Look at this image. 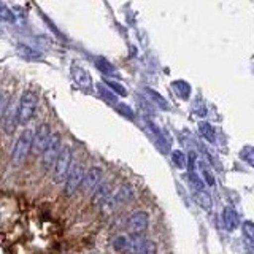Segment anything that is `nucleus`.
Instances as JSON below:
<instances>
[{
	"label": "nucleus",
	"mask_w": 254,
	"mask_h": 254,
	"mask_svg": "<svg viewBox=\"0 0 254 254\" xmlns=\"http://www.w3.org/2000/svg\"><path fill=\"white\" fill-rule=\"evenodd\" d=\"M189 181H190V185H192L195 189H198L200 192H203V181H202V178L198 177L195 172H189Z\"/></svg>",
	"instance_id": "25"
},
{
	"label": "nucleus",
	"mask_w": 254,
	"mask_h": 254,
	"mask_svg": "<svg viewBox=\"0 0 254 254\" xmlns=\"http://www.w3.org/2000/svg\"><path fill=\"white\" fill-rule=\"evenodd\" d=\"M242 157L245 159L246 162H248L250 165H253V148L251 146H246L242 149Z\"/></svg>",
	"instance_id": "29"
},
{
	"label": "nucleus",
	"mask_w": 254,
	"mask_h": 254,
	"mask_svg": "<svg viewBox=\"0 0 254 254\" xmlns=\"http://www.w3.org/2000/svg\"><path fill=\"white\" fill-rule=\"evenodd\" d=\"M62 149V140H61V135L59 133H51L50 141L48 145L45 146L43 153H42V165L45 170H50L51 167L54 165L56 159H58L59 153Z\"/></svg>",
	"instance_id": "5"
},
{
	"label": "nucleus",
	"mask_w": 254,
	"mask_h": 254,
	"mask_svg": "<svg viewBox=\"0 0 254 254\" xmlns=\"http://www.w3.org/2000/svg\"><path fill=\"white\" fill-rule=\"evenodd\" d=\"M132 254H156L157 246L153 240L145 238L143 235H130V248Z\"/></svg>",
	"instance_id": "7"
},
{
	"label": "nucleus",
	"mask_w": 254,
	"mask_h": 254,
	"mask_svg": "<svg viewBox=\"0 0 254 254\" xmlns=\"http://www.w3.org/2000/svg\"><path fill=\"white\" fill-rule=\"evenodd\" d=\"M111 195H113V189H111L108 183L99 185L92 194V205L94 206H105L107 203L111 202Z\"/></svg>",
	"instance_id": "11"
},
{
	"label": "nucleus",
	"mask_w": 254,
	"mask_h": 254,
	"mask_svg": "<svg viewBox=\"0 0 254 254\" xmlns=\"http://www.w3.org/2000/svg\"><path fill=\"white\" fill-rule=\"evenodd\" d=\"M115 108L118 110V113H121L124 118H129V119H133V118H135L132 108H130V107H127L126 103H116Z\"/></svg>",
	"instance_id": "26"
},
{
	"label": "nucleus",
	"mask_w": 254,
	"mask_h": 254,
	"mask_svg": "<svg viewBox=\"0 0 254 254\" xmlns=\"http://www.w3.org/2000/svg\"><path fill=\"white\" fill-rule=\"evenodd\" d=\"M95 67H97L103 75H116V68L115 65L111 64L108 59L105 58H99V59H95Z\"/></svg>",
	"instance_id": "16"
},
{
	"label": "nucleus",
	"mask_w": 254,
	"mask_h": 254,
	"mask_svg": "<svg viewBox=\"0 0 254 254\" xmlns=\"http://www.w3.org/2000/svg\"><path fill=\"white\" fill-rule=\"evenodd\" d=\"M202 181H203V185L206 183V185L208 186H214L216 185V181H214V177H213V173L208 170V169H205V167L202 165Z\"/></svg>",
	"instance_id": "27"
},
{
	"label": "nucleus",
	"mask_w": 254,
	"mask_h": 254,
	"mask_svg": "<svg viewBox=\"0 0 254 254\" xmlns=\"http://www.w3.org/2000/svg\"><path fill=\"white\" fill-rule=\"evenodd\" d=\"M242 230H243V235H245V238H246V242H248L250 245L253 243V240H254V229H253V222H250V221H246L245 224L242 226Z\"/></svg>",
	"instance_id": "24"
},
{
	"label": "nucleus",
	"mask_w": 254,
	"mask_h": 254,
	"mask_svg": "<svg viewBox=\"0 0 254 254\" xmlns=\"http://www.w3.org/2000/svg\"><path fill=\"white\" fill-rule=\"evenodd\" d=\"M37 107H38V95L30 89L24 91L18 105H16V110H18V124L22 126L29 124L35 116Z\"/></svg>",
	"instance_id": "1"
},
{
	"label": "nucleus",
	"mask_w": 254,
	"mask_h": 254,
	"mask_svg": "<svg viewBox=\"0 0 254 254\" xmlns=\"http://www.w3.org/2000/svg\"><path fill=\"white\" fill-rule=\"evenodd\" d=\"M71 75H73V79L76 81V84L83 86V87H91L92 81H91V75L81 67H71Z\"/></svg>",
	"instance_id": "13"
},
{
	"label": "nucleus",
	"mask_w": 254,
	"mask_h": 254,
	"mask_svg": "<svg viewBox=\"0 0 254 254\" xmlns=\"http://www.w3.org/2000/svg\"><path fill=\"white\" fill-rule=\"evenodd\" d=\"M71 164H73V153H71V148L62 146L61 153H59L58 159H56V162L53 165V181L56 183V185L64 183Z\"/></svg>",
	"instance_id": "2"
},
{
	"label": "nucleus",
	"mask_w": 254,
	"mask_h": 254,
	"mask_svg": "<svg viewBox=\"0 0 254 254\" xmlns=\"http://www.w3.org/2000/svg\"><path fill=\"white\" fill-rule=\"evenodd\" d=\"M103 177V170L100 167H91L89 170L84 173V178L81 183V188L84 192H89V190H94L100 185V180Z\"/></svg>",
	"instance_id": "10"
},
{
	"label": "nucleus",
	"mask_w": 254,
	"mask_h": 254,
	"mask_svg": "<svg viewBox=\"0 0 254 254\" xmlns=\"http://www.w3.org/2000/svg\"><path fill=\"white\" fill-rule=\"evenodd\" d=\"M8 103H10V95L6 92H0V118H2L5 108L8 107Z\"/></svg>",
	"instance_id": "28"
},
{
	"label": "nucleus",
	"mask_w": 254,
	"mask_h": 254,
	"mask_svg": "<svg viewBox=\"0 0 254 254\" xmlns=\"http://www.w3.org/2000/svg\"><path fill=\"white\" fill-rule=\"evenodd\" d=\"M97 87H99V94L102 95L103 99H105L107 102L115 103V105H116V103H118V99H116V95H115L113 92H111L110 89H107V87H103L102 84H99Z\"/></svg>",
	"instance_id": "23"
},
{
	"label": "nucleus",
	"mask_w": 254,
	"mask_h": 254,
	"mask_svg": "<svg viewBox=\"0 0 254 254\" xmlns=\"http://www.w3.org/2000/svg\"><path fill=\"white\" fill-rule=\"evenodd\" d=\"M84 178V169L81 164H71L70 170L64 180V194L67 197L76 194V190L81 188V183Z\"/></svg>",
	"instance_id": "4"
},
{
	"label": "nucleus",
	"mask_w": 254,
	"mask_h": 254,
	"mask_svg": "<svg viewBox=\"0 0 254 254\" xmlns=\"http://www.w3.org/2000/svg\"><path fill=\"white\" fill-rule=\"evenodd\" d=\"M0 21H3V22H13L14 21V16H13L11 10L3 2H0Z\"/></svg>",
	"instance_id": "22"
},
{
	"label": "nucleus",
	"mask_w": 254,
	"mask_h": 254,
	"mask_svg": "<svg viewBox=\"0 0 254 254\" xmlns=\"http://www.w3.org/2000/svg\"><path fill=\"white\" fill-rule=\"evenodd\" d=\"M130 235H143L149 227V214L146 211H135L127 219Z\"/></svg>",
	"instance_id": "6"
},
{
	"label": "nucleus",
	"mask_w": 254,
	"mask_h": 254,
	"mask_svg": "<svg viewBox=\"0 0 254 254\" xmlns=\"http://www.w3.org/2000/svg\"><path fill=\"white\" fill-rule=\"evenodd\" d=\"M198 130H200V133L208 141H214V138H216V130H214V127L211 124H208V123H200V126H198Z\"/></svg>",
	"instance_id": "19"
},
{
	"label": "nucleus",
	"mask_w": 254,
	"mask_h": 254,
	"mask_svg": "<svg viewBox=\"0 0 254 254\" xmlns=\"http://www.w3.org/2000/svg\"><path fill=\"white\" fill-rule=\"evenodd\" d=\"M145 92H146L148 97L154 102V105H157L159 108H162V110H167V108H169V103H167V100H165L159 92L153 91L151 87H145Z\"/></svg>",
	"instance_id": "17"
},
{
	"label": "nucleus",
	"mask_w": 254,
	"mask_h": 254,
	"mask_svg": "<svg viewBox=\"0 0 254 254\" xmlns=\"http://www.w3.org/2000/svg\"><path fill=\"white\" fill-rule=\"evenodd\" d=\"M133 198H135L133 189L130 186H121L116 190V194L111 195V202H113V205H123L132 202Z\"/></svg>",
	"instance_id": "12"
},
{
	"label": "nucleus",
	"mask_w": 254,
	"mask_h": 254,
	"mask_svg": "<svg viewBox=\"0 0 254 254\" xmlns=\"http://www.w3.org/2000/svg\"><path fill=\"white\" fill-rule=\"evenodd\" d=\"M111 248H113L116 253H124V251H129L130 248V235H116L111 242Z\"/></svg>",
	"instance_id": "14"
},
{
	"label": "nucleus",
	"mask_w": 254,
	"mask_h": 254,
	"mask_svg": "<svg viewBox=\"0 0 254 254\" xmlns=\"http://www.w3.org/2000/svg\"><path fill=\"white\" fill-rule=\"evenodd\" d=\"M224 224L229 230H234L238 226V214L232 208L224 210Z\"/></svg>",
	"instance_id": "18"
},
{
	"label": "nucleus",
	"mask_w": 254,
	"mask_h": 254,
	"mask_svg": "<svg viewBox=\"0 0 254 254\" xmlns=\"http://www.w3.org/2000/svg\"><path fill=\"white\" fill-rule=\"evenodd\" d=\"M18 53L21 58L27 59V61H42V54H40L37 50H34V48H30L27 45H18Z\"/></svg>",
	"instance_id": "15"
},
{
	"label": "nucleus",
	"mask_w": 254,
	"mask_h": 254,
	"mask_svg": "<svg viewBox=\"0 0 254 254\" xmlns=\"http://www.w3.org/2000/svg\"><path fill=\"white\" fill-rule=\"evenodd\" d=\"M2 127H3V132L11 135L16 127H18V110H16V105H13L11 100L8 103V107L5 108L3 115H2Z\"/></svg>",
	"instance_id": "9"
},
{
	"label": "nucleus",
	"mask_w": 254,
	"mask_h": 254,
	"mask_svg": "<svg viewBox=\"0 0 254 254\" xmlns=\"http://www.w3.org/2000/svg\"><path fill=\"white\" fill-rule=\"evenodd\" d=\"M105 84L110 87V91L113 92L115 95H121V97H126L127 95V91H126V87L121 84V83H118V81H111V79H105Z\"/></svg>",
	"instance_id": "20"
},
{
	"label": "nucleus",
	"mask_w": 254,
	"mask_h": 254,
	"mask_svg": "<svg viewBox=\"0 0 254 254\" xmlns=\"http://www.w3.org/2000/svg\"><path fill=\"white\" fill-rule=\"evenodd\" d=\"M172 161H173L175 165L178 167V169H185V167H186V156L180 149L173 151V153H172Z\"/></svg>",
	"instance_id": "21"
},
{
	"label": "nucleus",
	"mask_w": 254,
	"mask_h": 254,
	"mask_svg": "<svg viewBox=\"0 0 254 254\" xmlns=\"http://www.w3.org/2000/svg\"><path fill=\"white\" fill-rule=\"evenodd\" d=\"M32 137H34V130L26 129L19 135V138L16 140L11 151V159L14 164H22L27 159L32 149Z\"/></svg>",
	"instance_id": "3"
},
{
	"label": "nucleus",
	"mask_w": 254,
	"mask_h": 254,
	"mask_svg": "<svg viewBox=\"0 0 254 254\" xmlns=\"http://www.w3.org/2000/svg\"><path fill=\"white\" fill-rule=\"evenodd\" d=\"M50 137H51V129L48 124H40L35 132H34V137H32V149L35 154H42L45 146L48 145V141H50Z\"/></svg>",
	"instance_id": "8"
}]
</instances>
